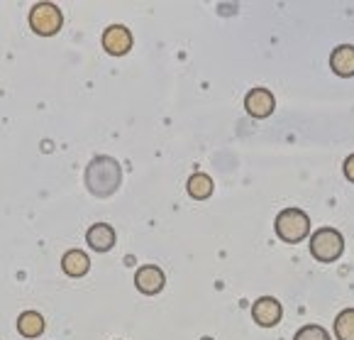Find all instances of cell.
Listing matches in <instances>:
<instances>
[{
	"label": "cell",
	"mask_w": 354,
	"mask_h": 340,
	"mask_svg": "<svg viewBox=\"0 0 354 340\" xmlns=\"http://www.w3.org/2000/svg\"><path fill=\"white\" fill-rule=\"evenodd\" d=\"M213 188H215L213 179H210L205 172H196V174H191V177H188V181H186V191H188V196H191V199H196V201H205V199H210V196H213Z\"/></svg>",
	"instance_id": "7c38bea8"
},
{
	"label": "cell",
	"mask_w": 354,
	"mask_h": 340,
	"mask_svg": "<svg viewBox=\"0 0 354 340\" xmlns=\"http://www.w3.org/2000/svg\"><path fill=\"white\" fill-rule=\"evenodd\" d=\"M333 333L337 340H354V309H342L333 323Z\"/></svg>",
	"instance_id": "5bb4252c"
},
{
	"label": "cell",
	"mask_w": 354,
	"mask_h": 340,
	"mask_svg": "<svg viewBox=\"0 0 354 340\" xmlns=\"http://www.w3.org/2000/svg\"><path fill=\"white\" fill-rule=\"evenodd\" d=\"M274 231H277L279 240L298 245L306 238H310V215L301 208H283L274 220Z\"/></svg>",
	"instance_id": "7a4b0ae2"
},
{
	"label": "cell",
	"mask_w": 354,
	"mask_h": 340,
	"mask_svg": "<svg viewBox=\"0 0 354 340\" xmlns=\"http://www.w3.org/2000/svg\"><path fill=\"white\" fill-rule=\"evenodd\" d=\"M17 330H20V335H25V338H37V335L44 333V316L37 314V311H25V314H20V319H17Z\"/></svg>",
	"instance_id": "4fadbf2b"
},
{
	"label": "cell",
	"mask_w": 354,
	"mask_h": 340,
	"mask_svg": "<svg viewBox=\"0 0 354 340\" xmlns=\"http://www.w3.org/2000/svg\"><path fill=\"white\" fill-rule=\"evenodd\" d=\"M330 69L339 79L354 76V44H339L330 52Z\"/></svg>",
	"instance_id": "30bf717a"
},
{
	"label": "cell",
	"mask_w": 354,
	"mask_h": 340,
	"mask_svg": "<svg viewBox=\"0 0 354 340\" xmlns=\"http://www.w3.org/2000/svg\"><path fill=\"white\" fill-rule=\"evenodd\" d=\"M293 340H333V335H330L328 330L323 328V325L308 323V325H303V328L296 330Z\"/></svg>",
	"instance_id": "9a60e30c"
},
{
	"label": "cell",
	"mask_w": 354,
	"mask_h": 340,
	"mask_svg": "<svg viewBox=\"0 0 354 340\" xmlns=\"http://www.w3.org/2000/svg\"><path fill=\"white\" fill-rule=\"evenodd\" d=\"M86 242H88L91 250L95 252H108L115 247L118 235H115V228L108 223H93L86 233Z\"/></svg>",
	"instance_id": "9c48e42d"
},
{
	"label": "cell",
	"mask_w": 354,
	"mask_h": 340,
	"mask_svg": "<svg viewBox=\"0 0 354 340\" xmlns=\"http://www.w3.org/2000/svg\"><path fill=\"white\" fill-rule=\"evenodd\" d=\"M164 284H167V274H164L162 267H156V265H142L135 272V287L145 296L159 294L164 289Z\"/></svg>",
	"instance_id": "ba28073f"
},
{
	"label": "cell",
	"mask_w": 354,
	"mask_h": 340,
	"mask_svg": "<svg viewBox=\"0 0 354 340\" xmlns=\"http://www.w3.org/2000/svg\"><path fill=\"white\" fill-rule=\"evenodd\" d=\"M344 252V235L337 228H318L310 235V255L323 265L337 262Z\"/></svg>",
	"instance_id": "3957f363"
},
{
	"label": "cell",
	"mask_w": 354,
	"mask_h": 340,
	"mask_svg": "<svg viewBox=\"0 0 354 340\" xmlns=\"http://www.w3.org/2000/svg\"><path fill=\"white\" fill-rule=\"evenodd\" d=\"M100 44L110 57H122L132 49V32L125 25H110L103 30Z\"/></svg>",
	"instance_id": "52a82bcc"
},
{
	"label": "cell",
	"mask_w": 354,
	"mask_h": 340,
	"mask_svg": "<svg viewBox=\"0 0 354 340\" xmlns=\"http://www.w3.org/2000/svg\"><path fill=\"white\" fill-rule=\"evenodd\" d=\"M84 181L93 196H113L122 186V164L110 154H95L84 169Z\"/></svg>",
	"instance_id": "6da1fadb"
},
{
	"label": "cell",
	"mask_w": 354,
	"mask_h": 340,
	"mask_svg": "<svg viewBox=\"0 0 354 340\" xmlns=\"http://www.w3.org/2000/svg\"><path fill=\"white\" fill-rule=\"evenodd\" d=\"M64 25V12L57 3L52 0H39L30 10V27L42 37H52L62 30Z\"/></svg>",
	"instance_id": "277c9868"
},
{
	"label": "cell",
	"mask_w": 354,
	"mask_h": 340,
	"mask_svg": "<svg viewBox=\"0 0 354 340\" xmlns=\"http://www.w3.org/2000/svg\"><path fill=\"white\" fill-rule=\"evenodd\" d=\"M245 110L252 118H257V120H264V118H269L271 113L277 110V98H274V93H271L269 89L257 86V89L247 91Z\"/></svg>",
	"instance_id": "5b68a950"
},
{
	"label": "cell",
	"mask_w": 354,
	"mask_h": 340,
	"mask_svg": "<svg viewBox=\"0 0 354 340\" xmlns=\"http://www.w3.org/2000/svg\"><path fill=\"white\" fill-rule=\"evenodd\" d=\"M252 319L259 328H274L279 321L283 319V306L279 298L274 296H261L252 304Z\"/></svg>",
	"instance_id": "8992f818"
},
{
	"label": "cell",
	"mask_w": 354,
	"mask_h": 340,
	"mask_svg": "<svg viewBox=\"0 0 354 340\" xmlns=\"http://www.w3.org/2000/svg\"><path fill=\"white\" fill-rule=\"evenodd\" d=\"M62 269H64V274H66V277H73V279L84 277V274H88V269H91V257L86 255L84 250L73 247V250L64 252Z\"/></svg>",
	"instance_id": "8fae6325"
},
{
	"label": "cell",
	"mask_w": 354,
	"mask_h": 340,
	"mask_svg": "<svg viewBox=\"0 0 354 340\" xmlns=\"http://www.w3.org/2000/svg\"><path fill=\"white\" fill-rule=\"evenodd\" d=\"M342 172H344V177H347L349 181L354 184V152L349 154L347 159H344V164H342Z\"/></svg>",
	"instance_id": "2e32d148"
}]
</instances>
